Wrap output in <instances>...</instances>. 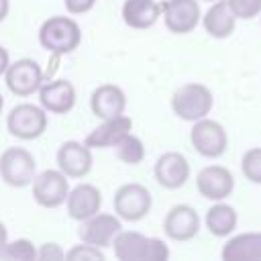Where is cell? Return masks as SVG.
<instances>
[{"mask_svg":"<svg viewBox=\"0 0 261 261\" xmlns=\"http://www.w3.org/2000/svg\"><path fill=\"white\" fill-rule=\"evenodd\" d=\"M6 243H8V230H6V226L0 222V255H2V249L6 247Z\"/></svg>","mask_w":261,"mask_h":261,"instance_id":"33","label":"cell"},{"mask_svg":"<svg viewBox=\"0 0 261 261\" xmlns=\"http://www.w3.org/2000/svg\"><path fill=\"white\" fill-rule=\"evenodd\" d=\"M55 161H57V167L69 179H82L92 171V165H94L92 147H88L82 141H65L57 149Z\"/></svg>","mask_w":261,"mask_h":261,"instance_id":"12","label":"cell"},{"mask_svg":"<svg viewBox=\"0 0 261 261\" xmlns=\"http://www.w3.org/2000/svg\"><path fill=\"white\" fill-rule=\"evenodd\" d=\"M2 108H4V98H2V94H0V114H2Z\"/></svg>","mask_w":261,"mask_h":261,"instance_id":"34","label":"cell"},{"mask_svg":"<svg viewBox=\"0 0 261 261\" xmlns=\"http://www.w3.org/2000/svg\"><path fill=\"white\" fill-rule=\"evenodd\" d=\"M196 188H198L200 196H204L206 200L220 202L232 194L234 177H232L230 169H226L222 165H206L196 175Z\"/></svg>","mask_w":261,"mask_h":261,"instance_id":"16","label":"cell"},{"mask_svg":"<svg viewBox=\"0 0 261 261\" xmlns=\"http://www.w3.org/2000/svg\"><path fill=\"white\" fill-rule=\"evenodd\" d=\"M220 257L224 261H261V232H243L228 239Z\"/></svg>","mask_w":261,"mask_h":261,"instance_id":"22","label":"cell"},{"mask_svg":"<svg viewBox=\"0 0 261 261\" xmlns=\"http://www.w3.org/2000/svg\"><path fill=\"white\" fill-rule=\"evenodd\" d=\"M128 133H133V118L120 114L114 118H104L94 130H90L84 143L92 149H110V147L114 149L116 143Z\"/></svg>","mask_w":261,"mask_h":261,"instance_id":"19","label":"cell"},{"mask_svg":"<svg viewBox=\"0 0 261 261\" xmlns=\"http://www.w3.org/2000/svg\"><path fill=\"white\" fill-rule=\"evenodd\" d=\"M82 43V29L75 18L55 14L39 27V45L53 55H69Z\"/></svg>","mask_w":261,"mask_h":261,"instance_id":"2","label":"cell"},{"mask_svg":"<svg viewBox=\"0 0 261 261\" xmlns=\"http://www.w3.org/2000/svg\"><path fill=\"white\" fill-rule=\"evenodd\" d=\"M65 259H69V261H104L106 255L100 247L82 241L80 245H73L69 251H65Z\"/></svg>","mask_w":261,"mask_h":261,"instance_id":"27","label":"cell"},{"mask_svg":"<svg viewBox=\"0 0 261 261\" xmlns=\"http://www.w3.org/2000/svg\"><path fill=\"white\" fill-rule=\"evenodd\" d=\"M114 214L124 222H139L143 220L153 206V196L147 190V186L139 181L122 184L112 198Z\"/></svg>","mask_w":261,"mask_h":261,"instance_id":"5","label":"cell"},{"mask_svg":"<svg viewBox=\"0 0 261 261\" xmlns=\"http://www.w3.org/2000/svg\"><path fill=\"white\" fill-rule=\"evenodd\" d=\"M33 198L41 208H59L69 194V177L57 169H45L33 179Z\"/></svg>","mask_w":261,"mask_h":261,"instance_id":"9","label":"cell"},{"mask_svg":"<svg viewBox=\"0 0 261 261\" xmlns=\"http://www.w3.org/2000/svg\"><path fill=\"white\" fill-rule=\"evenodd\" d=\"M241 169H243V175L251 184L261 186V147H253V149L245 151V155L241 159Z\"/></svg>","mask_w":261,"mask_h":261,"instance_id":"26","label":"cell"},{"mask_svg":"<svg viewBox=\"0 0 261 261\" xmlns=\"http://www.w3.org/2000/svg\"><path fill=\"white\" fill-rule=\"evenodd\" d=\"M190 143L196 149V153H200L202 157L216 159V157L224 155V151L228 147V137H226L224 126L218 120L204 116L194 122V126L190 130Z\"/></svg>","mask_w":261,"mask_h":261,"instance_id":"7","label":"cell"},{"mask_svg":"<svg viewBox=\"0 0 261 261\" xmlns=\"http://www.w3.org/2000/svg\"><path fill=\"white\" fill-rule=\"evenodd\" d=\"M116 157L122 161V163H126V165H139V163H143V159H145V145H143V141L137 137V135H133V133H128L126 137H122L118 143H116Z\"/></svg>","mask_w":261,"mask_h":261,"instance_id":"24","label":"cell"},{"mask_svg":"<svg viewBox=\"0 0 261 261\" xmlns=\"http://www.w3.org/2000/svg\"><path fill=\"white\" fill-rule=\"evenodd\" d=\"M114 257L118 261H165L169 247L163 239L147 237L139 230H120L112 241Z\"/></svg>","mask_w":261,"mask_h":261,"instance_id":"1","label":"cell"},{"mask_svg":"<svg viewBox=\"0 0 261 261\" xmlns=\"http://www.w3.org/2000/svg\"><path fill=\"white\" fill-rule=\"evenodd\" d=\"M153 175L157 184L165 190H179L190 179V163L179 151H165L157 157L153 165Z\"/></svg>","mask_w":261,"mask_h":261,"instance_id":"13","label":"cell"},{"mask_svg":"<svg viewBox=\"0 0 261 261\" xmlns=\"http://www.w3.org/2000/svg\"><path fill=\"white\" fill-rule=\"evenodd\" d=\"M237 220H239L237 210L230 204L222 202V200L212 204L208 208V212H206V218H204L206 228L214 237H228L237 228Z\"/></svg>","mask_w":261,"mask_h":261,"instance_id":"23","label":"cell"},{"mask_svg":"<svg viewBox=\"0 0 261 261\" xmlns=\"http://www.w3.org/2000/svg\"><path fill=\"white\" fill-rule=\"evenodd\" d=\"M63 4H65V10H67L69 14L77 16V14L90 12V10L96 6V0H63Z\"/></svg>","mask_w":261,"mask_h":261,"instance_id":"30","label":"cell"},{"mask_svg":"<svg viewBox=\"0 0 261 261\" xmlns=\"http://www.w3.org/2000/svg\"><path fill=\"white\" fill-rule=\"evenodd\" d=\"M232 14L241 20H249L261 14V0H226Z\"/></svg>","mask_w":261,"mask_h":261,"instance_id":"28","label":"cell"},{"mask_svg":"<svg viewBox=\"0 0 261 261\" xmlns=\"http://www.w3.org/2000/svg\"><path fill=\"white\" fill-rule=\"evenodd\" d=\"M37 259H41V261H61V259H65V251L57 243H43L37 249Z\"/></svg>","mask_w":261,"mask_h":261,"instance_id":"29","label":"cell"},{"mask_svg":"<svg viewBox=\"0 0 261 261\" xmlns=\"http://www.w3.org/2000/svg\"><path fill=\"white\" fill-rule=\"evenodd\" d=\"M120 16L130 29H151L161 18V4L157 0H124Z\"/></svg>","mask_w":261,"mask_h":261,"instance_id":"20","label":"cell"},{"mask_svg":"<svg viewBox=\"0 0 261 261\" xmlns=\"http://www.w3.org/2000/svg\"><path fill=\"white\" fill-rule=\"evenodd\" d=\"M204 2H214V0H204Z\"/></svg>","mask_w":261,"mask_h":261,"instance_id":"35","label":"cell"},{"mask_svg":"<svg viewBox=\"0 0 261 261\" xmlns=\"http://www.w3.org/2000/svg\"><path fill=\"white\" fill-rule=\"evenodd\" d=\"M102 208V192L88 181H82L73 188H69L67 200H65V210L67 216L71 220H86L90 216H94L96 212H100Z\"/></svg>","mask_w":261,"mask_h":261,"instance_id":"17","label":"cell"},{"mask_svg":"<svg viewBox=\"0 0 261 261\" xmlns=\"http://www.w3.org/2000/svg\"><path fill=\"white\" fill-rule=\"evenodd\" d=\"M37 175V161L24 147H8L0 153V179L10 188H27Z\"/></svg>","mask_w":261,"mask_h":261,"instance_id":"6","label":"cell"},{"mask_svg":"<svg viewBox=\"0 0 261 261\" xmlns=\"http://www.w3.org/2000/svg\"><path fill=\"white\" fill-rule=\"evenodd\" d=\"M90 110L96 118H114L126 110V94L116 84H102L90 96Z\"/></svg>","mask_w":261,"mask_h":261,"instance_id":"18","label":"cell"},{"mask_svg":"<svg viewBox=\"0 0 261 261\" xmlns=\"http://www.w3.org/2000/svg\"><path fill=\"white\" fill-rule=\"evenodd\" d=\"M214 96L208 86L198 82H188L171 94V110L177 118L186 122H196L210 114Z\"/></svg>","mask_w":261,"mask_h":261,"instance_id":"3","label":"cell"},{"mask_svg":"<svg viewBox=\"0 0 261 261\" xmlns=\"http://www.w3.org/2000/svg\"><path fill=\"white\" fill-rule=\"evenodd\" d=\"M120 230H122V220L116 214L96 212L94 216H90V218L80 222L77 237L84 243L96 245L100 249H106V247H112V241Z\"/></svg>","mask_w":261,"mask_h":261,"instance_id":"11","label":"cell"},{"mask_svg":"<svg viewBox=\"0 0 261 261\" xmlns=\"http://www.w3.org/2000/svg\"><path fill=\"white\" fill-rule=\"evenodd\" d=\"M37 94H39V104L49 114H67L73 110L75 100H77L75 86L63 77L43 82Z\"/></svg>","mask_w":261,"mask_h":261,"instance_id":"14","label":"cell"},{"mask_svg":"<svg viewBox=\"0 0 261 261\" xmlns=\"http://www.w3.org/2000/svg\"><path fill=\"white\" fill-rule=\"evenodd\" d=\"M163 232L167 239L186 243L200 232V216L188 204H175L167 210L163 218Z\"/></svg>","mask_w":261,"mask_h":261,"instance_id":"15","label":"cell"},{"mask_svg":"<svg viewBox=\"0 0 261 261\" xmlns=\"http://www.w3.org/2000/svg\"><path fill=\"white\" fill-rule=\"evenodd\" d=\"M49 124V112L39 104L20 102L6 116V130L20 141L39 139Z\"/></svg>","mask_w":261,"mask_h":261,"instance_id":"4","label":"cell"},{"mask_svg":"<svg viewBox=\"0 0 261 261\" xmlns=\"http://www.w3.org/2000/svg\"><path fill=\"white\" fill-rule=\"evenodd\" d=\"M8 65H10V53L6 47L0 45V77H4V71L8 69Z\"/></svg>","mask_w":261,"mask_h":261,"instance_id":"31","label":"cell"},{"mask_svg":"<svg viewBox=\"0 0 261 261\" xmlns=\"http://www.w3.org/2000/svg\"><path fill=\"white\" fill-rule=\"evenodd\" d=\"M0 259H10V261H35L37 259V247L29 239H14L8 241L6 247L2 249Z\"/></svg>","mask_w":261,"mask_h":261,"instance_id":"25","label":"cell"},{"mask_svg":"<svg viewBox=\"0 0 261 261\" xmlns=\"http://www.w3.org/2000/svg\"><path fill=\"white\" fill-rule=\"evenodd\" d=\"M159 4L167 31L175 35L192 33L202 20V10L198 0H165Z\"/></svg>","mask_w":261,"mask_h":261,"instance_id":"10","label":"cell"},{"mask_svg":"<svg viewBox=\"0 0 261 261\" xmlns=\"http://www.w3.org/2000/svg\"><path fill=\"white\" fill-rule=\"evenodd\" d=\"M10 12V0H0V22L8 16Z\"/></svg>","mask_w":261,"mask_h":261,"instance_id":"32","label":"cell"},{"mask_svg":"<svg viewBox=\"0 0 261 261\" xmlns=\"http://www.w3.org/2000/svg\"><path fill=\"white\" fill-rule=\"evenodd\" d=\"M237 24V16L232 14L226 0H214L212 6L202 16L204 31L214 39H226L232 35Z\"/></svg>","mask_w":261,"mask_h":261,"instance_id":"21","label":"cell"},{"mask_svg":"<svg viewBox=\"0 0 261 261\" xmlns=\"http://www.w3.org/2000/svg\"><path fill=\"white\" fill-rule=\"evenodd\" d=\"M4 82H6V88L14 96L29 98V96L39 92V88L45 82V77H43L41 65L35 59L22 57V59L10 61L8 69L4 71Z\"/></svg>","mask_w":261,"mask_h":261,"instance_id":"8","label":"cell"}]
</instances>
